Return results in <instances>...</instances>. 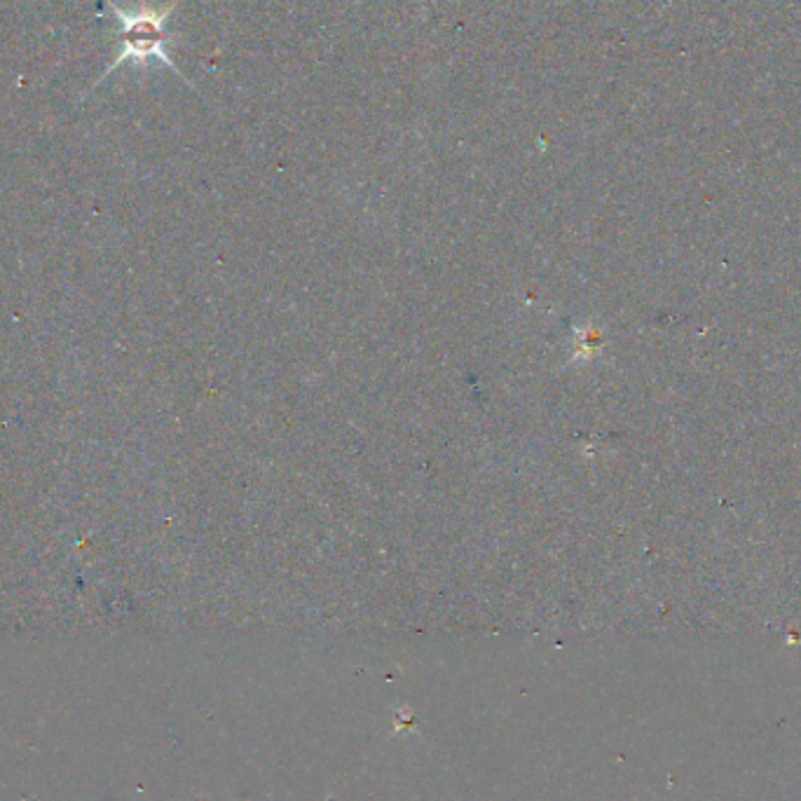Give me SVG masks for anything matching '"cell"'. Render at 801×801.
Segmentation results:
<instances>
[{"label":"cell","mask_w":801,"mask_h":801,"mask_svg":"<svg viewBox=\"0 0 801 801\" xmlns=\"http://www.w3.org/2000/svg\"><path fill=\"white\" fill-rule=\"evenodd\" d=\"M183 0H171L167 5H160V8H150V5H139V8H120L115 0H104V5L108 12L118 19L120 24V50L115 54V59L106 66V71L99 75L97 80L92 82V87L87 89L85 97L97 89L101 82H104L108 75L113 71H118L122 64L127 61H134V64H148V61H162L164 66H169L178 78H181L186 85L195 87L186 75L178 71V66L174 64V59L169 57V45L176 43L174 33L167 31V24L174 10L181 5Z\"/></svg>","instance_id":"obj_1"}]
</instances>
